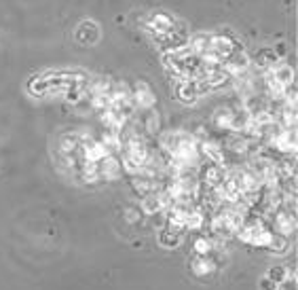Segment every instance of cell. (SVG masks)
<instances>
[{
    "instance_id": "cell-1",
    "label": "cell",
    "mask_w": 298,
    "mask_h": 290,
    "mask_svg": "<svg viewBox=\"0 0 298 290\" xmlns=\"http://www.w3.org/2000/svg\"><path fill=\"white\" fill-rule=\"evenodd\" d=\"M131 102H133V106H136V110L138 108L140 110H150L157 104V96L152 93V89L144 81H138L131 89Z\"/></svg>"
},
{
    "instance_id": "cell-2",
    "label": "cell",
    "mask_w": 298,
    "mask_h": 290,
    "mask_svg": "<svg viewBox=\"0 0 298 290\" xmlns=\"http://www.w3.org/2000/svg\"><path fill=\"white\" fill-rule=\"evenodd\" d=\"M146 30H150L155 38H161L176 30V19L167 13H152L146 22Z\"/></svg>"
},
{
    "instance_id": "cell-3",
    "label": "cell",
    "mask_w": 298,
    "mask_h": 290,
    "mask_svg": "<svg viewBox=\"0 0 298 290\" xmlns=\"http://www.w3.org/2000/svg\"><path fill=\"white\" fill-rule=\"evenodd\" d=\"M214 125H216V129H222V131L231 133L233 125H235V108L224 106V108L216 110L214 112Z\"/></svg>"
},
{
    "instance_id": "cell-4",
    "label": "cell",
    "mask_w": 298,
    "mask_h": 290,
    "mask_svg": "<svg viewBox=\"0 0 298 290\" xmlns=\"http://www.w3.org/2000/svg\"><path fill=\"white\" fill-rule=\"evenodd\" d=\"M142 129L146 131L148 136H155V133L161 131V117H159V112L155 108L144 110V115H142Z\"/></svg>"
},
{
    "instance_id": "cell-5",
    "label": "cell",
    "mask_w": 298,
    "mask_h": 290,
    "mask_svg": "<svg viewBox=\"0 0 298 290\" xmlns=\"http://www.w3.org/2000/svg\"><path fill=\"white\" fill-rule=\"evenodd\" d=\"M216 269V263L212 261L210 256H194L192 258V263H190V271L197 275V277H205V275H210L212 271Z\"/></svg>"
},
{
    "instance_id": "cell-6",
    "label": "cell",
    "mask_w": 298,
    "mask_h": 290,
    "mask_svg": "<svg viewBox=\"0 0 298 290\" xmlns=\"http://www.w3.org/2000/svg\"><path fill=\"white\" fill-rule=\"evenodd\" d=\"M176 96H178L180 102H184V104H192V102L199 98L192 81H178V85H176Z\"/></svg>"
},
{
    "instance_id": "cell-7",
    "label": "cell",
    "mask_w": 298,
    "mask_h": 290,
    "mask_svg": "<svg viewBox=\"0 0 298 290\" xmlns=\"http://www.w3.org/2000/svg\"><path fill=\"white\" fill-rule=\"evenodd\" d=\"M210 38H212V34H194V36H190L188 38V43H186V47H188V51L192 55H203L205 51L210 49Z\"/></svg>"
},
{
    "instance_id": "cell-8",
    "label": "cell",
    "mask_w": 298,
    "mask_h": 290,
    "mask_svg": "<svg viewBox=\"0 0 298 290\" xmlns=\"http://www.w3.org/2000/svg\"><path fill=\"white\" fill-rule=\"evenodd\" d=\"M269 72L275 77V81L281 83L283 87H290L292 83H294V68L290 64H275Z\"/></svg>"
},
{
    "instance_id": "cell-9",
    "label": "cell",
    "mask_w": 298,
    "mask_h": 290,
    "mask_svg": "<svg viewBox=\"0 0 298 290\" xmlns=\"http://www.w3.org/2000/svg\"><path fill=\"white\" fill-rule=\"evenodd\" d=\"M184 240V233H173V231H167V229H161V235H159V242L167 248H178Z\"/></svg>"
},
{
    "instance_id": "cell-10",
    "label": "cell",
    "mask_w": 298,
    "mask_h": 290,
    "mask_svg": "<svg viewBox=\"0 0 298 290\" xmlns=\"http://www.w3.org/2000/svg\"><path fill=\"white\" fill-rule=\"evenodd\" d=\"M194 252H197L199 256H212V252H214V248H212V240L210 237H197L194 240Z\"/></svg>"
},
{
    "instance_id": "cell-11",
    "label": "cell",
    "mask_w": 298,
    "mask_h": 290,
    "mask_svg": "<svg viewBox=\"0 0 298 290\" xmlns=\"http://www.w3.org/2000/svg\"><path fill=\"white\" fill-rule=\"evenodd\" d=\"M292 273H294V271H292ZM287 275H290V269L283 267V265H277V267H273L271 271H269V279H273L275 284H281Z\"/></svg>"
},
{
    "instance_id": "cell-12",
    "label": "cell",
    "mask_w": 298,
    "mask_h": 290,
    "mask_svg": "<svg viewBox=\"0 0 298 290\" xmlns=\"http://www.w3.org/2000/svg\"><path fill=\"white\" fill-rule=\"evenodd\" d=\"M138 219H140V212H138V210H133V208H129V210L125 212V221H127V223H136Z\"/></svg>"
},
{
    "instance_id": "cell-13",
    "label": "cell",
    "mask_w": 298,
    "mask_h": 290,
    "mask_svg": "<svg viewBox=\"0 0 298 290\" xmlns=\"http://www.w3.org/2000/svg\"><path fill=\"white\" fill-rule=\"evenodd\" d=\"M260 288L262 290H277V284L273 282V279H269V277H264L262 282H260Z\"/></svg>"
}]
</instances>
